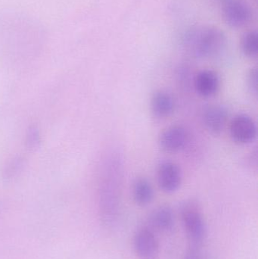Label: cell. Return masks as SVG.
Returning <instances> with one entry per match:
<instances>
[{"label": "cell", "mask_w": 258, "mask_h": 259, "mask_svg": "<svg viewBox=\"0 0 258 259\" xmlns=\"http://www.w3.org/2000/svg\"><path fill=\"white\" fill-rule=\"evenodd\" d=\"M122 161L118 153H111L105 160L98 184V212L101 223L112 228L121 212Z\"/></svg>", "instance_id": "cell-1"}, {"label": "cell", "mask_w": 258, "mask_h": 259, "mask_svg": "<svg viewBox=\"0 0 258 259\" xmlns=\"http://www.w3.org/2000/svg\"><path fill=\"white\" fill-rule=\"evenodd\" d=\"M181 219L189 246L201 247L207 237V225L196 202L186 201L181 207Z\"/></svg>", "instance_id": "cell-2"}, {"label": "cell", "mask_w": 258, "mask_h": 259, "mask_svg": "<svg viewBox=\"0 0 258 259\" xmlns=\"http://www.w3.org/2000/svg\"><path fill=\"white\" fill-rule=\"evenodd\" d=\"M186 44L192 47L197 56L212 57L221 51L224 47V36L219 30L212 27H203L189 32Z\"/></svg>", "instance_id": "cell-3"}, {"label": "cell", "mask_w": 258, "mask_h": 259, "mask_svg": "<svg viewBox=\"0 0 258 259\" xmlns=\"http://www.w3.org/2000/svg\"><path fill=\"white\" fill-rule=\"evenodd\" d=\"M229 130L232 140L238 144H250L257 138V124L247 114L236 115L230 121Z\"/></svg>", "instance_id": "cell-4"}, {"label": "cell", "mask_w": 258, "mask_h": 259, "mask_svg": "<svg viewBox=\"0 0 258 259\" xmlns=\"http://www.w3.org/2000/svg\"><path fill=\"white\" fill-rule=\"evenodd\" d=\"M189 141L187 130L180 124L167 127L159 134V146L168 153H177L183 150Z\"/></svg>", "instance_id": "cell-5"}, {"label": "cell", "mask_w": 258, "mask_h": 259, "mask_svg": "<svg viewBox=\"0 0 258 259\" xmlns=\"http://www.w3.org/2000/svg\"><path fill=\"white\" fill-rule=\"evenodd\" d=\"M182 179V170L177 163L163 161L158 166V184L165 193H172L177 191L181 186Z\"/></svg>", "instance_id": "cell-6"}, {"label": "cell", "mask_w": 258, "mask_h": 259, "mask_svg": "<svg viewBox=\"0 0 258 259\" xmlns=\"http://www.w3.org/2000/svg\"><path fill=\"white\" fill-rule=\"evenodd\" d=\"M133 247L139 259H159L160 248L156 234L148 228L139 230L133 239Z\"/></svg>", "instance_id": "cell-7"}, {"label": "cell", "mask_w": 258, "mask_h": 259, "mask_svg": "<svg viewBox=\"0 0 258 259\" xmlns=\"http://www.w3.org/2000/svg\"><path fill=\"white\" fill-rule=\"evenodd\" d=\"M229 113L222 105L212 104L204 107L201 120L205 129L214 135H219L228 124Z\"/></svg>", "instance_id": "cell-8"}, {"label": "cell", "mask_w": 258, "mask_h": 259, "mask_svg": "<svg viewBox=\"0 0 258 259\" xmlns=\"http://www.w3.org/2000/svg\"><path fill=\"white\" fill-rule=\"evenodd\" d=\"M193 84L198 95L209 98L219 91L221 79L215 71L209 69L202 70L197 73L194 77Z\"/></svg>", "instance_id": "cell-9"}, {"label": "cell", "mask_w": 258, "mask_h": 259, "mask_svg": "<svg viewBox=\"0 0 258 259\" xmlns=\"http://www.w3.org/2000/svg\"><path fill=\"white\" fill-rule=\"evenodd\" d=\"M224 17L229 25L233 27H241L251 19V9L242 2L230 0L224 6Z\"/></svg>", "instance_id": "cell-10"}, {"label": "cell", "mask_w": 258, "mask_h": 259, "mask_svg": "<svg viewBox=\"0 0 258 259\" xmlns=\"http://www.w3.org/2000/svg\"><path fill=\"white\" fill-rule=\"evenodd\" d=\"M151 113L156 118H166L172 115L175 109V101L171 94L160 90L153 94L150 102Z\"/></svg>", "instance_id": "cell-11"}, {"label": "cell", "mask_w": 258, "mask_h": 259, "mask_svg": "<svg viewBox=\"0 0 258 259\" xmlns=\"http://www.w3.org/2000/svg\"><path fill=\"white\" fill-rule=\"evenodd\" d=\"M132 195L136 204L145 206L151 203L154 199V189L147 178L139 177L133 181Z\"/></svg>", "instance_id": "cell-12"}, {"label": "cell", "mask_w": 258, "mask_h": 259, "mask_svg": "<svg viewBox=\"0 0 258 259\" xmlns=\"http://www.w3.org/2000/svg\"><path fill=\"white\" fill-rule=\"evenodd\" d=\"M151 227L163 232L171 231L174 226V214L171 207L162 205L154 209L149 217Z\"/></svg>", "instance_id": "cell-13"}, {"label": "cell", "mask_w": 258, "mask_h": 259, "mask_svg": "<svg viewBox=\"0 0 258 259\" xmlns=\"http://www.w3.org/2000/svg\"><path fill=\"white\" fill-rule=\"evenodd\" d=\"M242 50L247 57L250 59H254L257 57L258 37L256 32H248L243 36L242 40Z\"/></svg>", "instance_id": "cell-14"}, {"label": "cell", "mask_w": 258, "mask_h": 259, "mask_svg": "<svg viewBox=\"0 0 258 259\" xmlns=\"http://www.w3.org/2000/svg\"><path fill=\"white\" fill-rule=\"evenodd\" d=\"M24 160L21 157H16V158H13L3 170V179L6 181L12 179V178L18 175V172L21 171V169L24 167Z\"/></svg>", "instance_id": "cell-15"}, {"label": "cell", "mask_w": 258, "mask_h": 259, "mask_svg": "<svg viewBox=\"0 0 258 259\" xmlns=\"http://www.w3.org/2000/svg\"><path fill=\"white\" fill-rule=\"evenodd\" d=\"M26 147L29 149H36L40 143V133L36 126H30L26 135Z\"/></svg>", "instance_id": "cell-16"}, {"label": "cell", "mask_w": 258, "mask_h": 259, "mask_svg": "<svg viewBox=\"0 0 258 259\" xmlns=\"http://www.w3.org/2000/svg\"><path fill=\"white\" fill-rule=\"evenodd\" d=\"M247 86L251 94L257 95V68H251L247 74Z\"/></svg>", "instance_id": "cell-17"}, {"label": "cell", "mask_w": 258, "mask_h": 259, "mask_svg": "<svg viewBox=\"0 0 258 259\" xmlns=\"http://www.w3.org/2000/svg\"><path fill=\"white\" fill-rule=\"evenodd\" d=\"M183 259H206V258L201 252V247L189 246Z\"/></svg>", "instance_id": "cell-18"}]
</instances>
